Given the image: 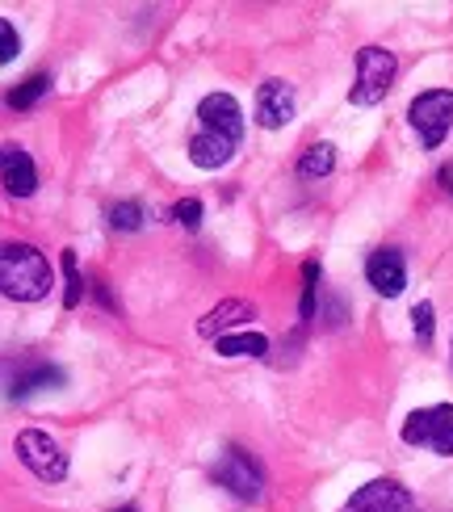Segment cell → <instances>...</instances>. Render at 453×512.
<instances>
[{
	"label": "cell",
	"instance_id": "6da1fadb",
	"mask_svg": "<svg viewBox=\"0 0 453 512\" xmlns=\"http://www.w3.org/2000/svg\"><path fill=\"white\" fill-rule=\"evenodd\" d=\"M51 265L34 244H0V294L13 303H38L51 294Z\"/></svg>",
	"mask_w": 453,
	"mask_h": 512
},
{
	"label": "cell",
	"instance_id": "7a4b0ae2",
	"mask_svg": "<svg viewBox=\"0 0 453 512\" xmlns=\"http://www.w3.org/2000/svg\"><path fill=\"white\" fill-rule=\"evenodd\" d=\"M395 84V55L382 51V47H365L357 51V84L349 101L353 105H378Z\"/></svg>",
	"mask_w": 453,
	"mask_h": 512
},
{
	"label": "cell",
	"instance_id": "3957f363",
	"mask_svg": "<svg viewBox=\"0 0 453 512\" xmlns=\"http://www.w3.org/2000/svg\"><path fill=\"white\" fill-rule=\"evenodd\" d=\"M214 483L227 487L231 496H240V500H261L265 492V471L256 466V458L248 450H240V445H231V450H223V458L214 462Z\"/></svg>",
	"mask_w": 453,
	"mask_h": 512
},
{
	"label": "cell",
	"instance_id": "277c9868",
	"mask_svg": "<svg viewBox=\"0 0 453 512\" xmlns=\"http://www.w3.org/2000/svg\"><path fill=\"white\" fill-rule=\"evenodd\" d=\"M407 445H428L433 454L449 458L453 454V403H437V408H420L403 424Z\"/></svg>",
	"mask_w": 453,
	"mask_h": 512
},
{
	"label": "cell",
	"instance_id": "5b68a950",
	"mask_svg": "<svg viewBox=\"0 0 453 512\" xmlns=\"http://www.w3.org/2000/svg\"><path fill=\"white\" fill-rule=\"evenodd\" d=\"M17 458L26 462L42 483H63V479H68V454L59 450L55 437L38 433V429L17 433Z\"/></svg>",
	"mask_w": 453,
	"mask_h": 512
},
{
	"label": "cell",
	"instance_id": "8992f818",
	"mask_svg": "<svg viewBox=\"0 0 453 512\" xmlns=\"http://www.w3.org/2000/svg\"><path fill=\"white\" fill-rule=\"evenodd\" d=\"M412 126L420 131L424 147H441L449 126H453V93L449 89H428L412 101V110H407Z\"/></svg>",
	"mask_w": 453,
	"mask_h": 512
},
{
	"label": "cell",
	"instance_id": "52a82bcc",
	"mask_svg": "<svg viewBox=\"0 0 453 512\" xmlns=\"http://www.w3.org/2000/svg\"><path fill=\"white\" fill-rule=\"evenodd\" d=\"M344 512H416V500L403 483L374 479V483L357 487V492L349 496V504H344Z\"/></svg>",
	"mask_w": 453,
	"mask_h": 512
},
{
	"label": "cell",
	"instance_id": "ba28073f",
	"mask_svg": "<svg viewBox=\"0 0 453 512\" xmlns=\"http://www.w3.org/2000/svg\"><path fill=\"white\" fill-rule=\"evenodd\" d=\"M198 118H202V131L227 135V139H235V143L244 139V114H240V101H235L231 93H210V97H202Z\"/></svg>",
	"mask_w": 453,
	"mask_h": 512
},
{
	"label": "cell",
	"instance_id": "9c48e42d",
	"mask_svg": "<svg viewBox=\"0 0 453 512\" xmlns=\"http://www.w3.org/2000/svg\"><path fill=\"white\" fill-rule=\"evenodd\" d=\"M290 118H294V89L282 76L265 80L261 93H256V122H261L265 131H282Z\"/></svg>",
	"mask_w": 453,
	"mask_h": 512
},
{
	"label": "cell",
	"instance_id": "30bf717a",
	"mask_svg": "<svg viewBox=\"0 0 453 512\" xmlns=\"http://www.w3.org/2000/svg\"><path fill=\"white\" fill-rule=\"evenodd\" d=\"M365 277H370V286H374L382 298L403 294V286H407L403 252H399V248H378V252H370V261H365Z\"/></svg>",
	"mask_w": 453,
	"mask_h": 512
},
{
	"label": "cell",
	"instance_id": "8fae6325",
	"mask_svg": "<svg viewBox=\"0 0 453 512\" xmlns=\"http://www.w3.org/2000/svg\"><path fill=\"white\" fill-rule=\"evenodd\" d=\"M0 181L13 198H30L38 189V168L21 147H0Z\"/></svg>",
	"mask_w": 453,
	"mask_h": 512
},
{
	"label": "cell",
	"instance_id": "7c38bea8",
	"mask_svg": "<svg viewBox=\"0 0 453 512\" xmlns=\"http://www.w3.org/2000/svg\"><path fill=\"white\" fill-rule=\"evenodd\" d=\"M63 374L59 366H51V361H26V366H17L13 378H9V395L13 399H30L38 391H51V387H63Z\"/></svg>",
	"mask_w": 453,
	"mask_h": 512
},
{
	"label": "cell",
	"instance_id": "4fadbf2b",
	"mask_svg": "<svg viewBox=\"0 0 453 512\" xmlns=\"http://www.w3.org/2000/svg\"><path fill=\"white\" fill-rule=\"evenodd\" d=\"M235 139H227V135H214V131H198L189 139V160L198 164V168H206V173H214V168H223L231 156H235Z\"/></svg>",
	"mask_w": 453,
	"mask_h": 512
},
{
	"label": "cell",
	"instance_id": "5bb4252c",
	"mask_svg": "<svg viewBox=\"0 0 453 512\" xmlns=\"http://www.w3.org/2000/svg\"><path fill=\"white\" fill-rule=\"evenodd\" d=\"M256 311H252V303H244V298H227V303H219L214 307L202 324H198V332L206 336V340H219V336H227V328H240V324H248Z\"/></svg>",
	"mask_w": 453,
	"mask_h": 512
},
{
	"label": "cell",
	"instance_id": "9a60e30c",
	"mask_svg": "<svg viewBox=\"0 0 453 512\" xmlns=\"http://www.w3.org/2000/svg\"><path fill=\"white\" fill-rule=\"evenodd\" d=\"M214 349L223 357H265L269 353V340L261 332H227L214 340Z\"/></svg>",
	"mask_w": 453,
	"mask_h": 512
},
{
	"label": "cell",
	"instance_id": "2e32d148",
	"mask_svg": "<svg viewBox=\"0 0 453 512\" xmlns=\"http://www.w3.org/2000/svg\"><path fill=\"white\" fill-rule=\"evenodd\" d=\"M47 93H51V76H47V72H38V76H30V80H21L5 101H9V110H30V105H38Z\"/></svg>",
	"mask_w": 453,
	"mask_h": 512
},
{
	"label": "cell",
	"instance_id": "e0dca14e",
	"mask_svg": "<svg viewBox=\"0 0 453 512\" xmlns=\"http://www.w3.org/2000/svg\"><path fill=\"white\" fill-rule=\"evenodd\" d=\"M332 168H336V147L332 143H315V147H307V156L298 160L302 177H328Z\"/></svg>",
	"mask_w": 453,
	"mask_h": 512
},
{
	"label": "cell",
	"instance_id": "ac0fdd59",
	"mask_svg": "<svg viewBox=\"0 0 453 512\" xmlns=\"http://www.w3.org/2000/svg\"><path fill=\"white\" fill-rule=\"evenodd\" d=\"M110 227L114 231H139L143 227V206L139 202H114L110 206Z\"/></svg>",
	"mask_w": 453,
	"mask_h": 512
},
{
	"label": "cell",
	"instance_id": "d6986e66",
	"mask_svg": "<svg viewBox=\"0 0 453 512\" xmlns=\"http://www.w3.org/2000/svg\"><path fill=\"white\" fill-rule=\"evenodd\" d=\"M315 286H319V265L307 261V265H302V307H298L302 319L315 315Z\"/></svg>",
	"mask_w": 453,
	"mask_h": 512
},
{
	"label": "cell",
	"instance_id": "ffe728a7",
	"mask_svg": "<svg viewBox=\"0 0 453 512\" xmlns=\"http://www.w3.org/2000/svg\"><path fill=\"white\" fill-rule=\"evenodd\" d=\"M202 215H206V210H202L198 198H181L177 206H172V219H177L185 231H198L202 227Z\"/></svg>",
	"mask_w": 453,
	"mask_h": 512
},
{
	"label": "cell",
	"instance_id": "44dd1931",
	"mask_svg": "<svg viewBox=\"0 0 453 512\" xmlns=\"http://www.w3.org/2000/svg\"><path fill=\"white\" fill-rule=\"evenodd\" d=\"M63 282H68V290H63V303L76 307L80 303V273H76V252H63Z\"/></svg>",
	"mask_w": 453,
	"mask_h": 512
},
{
	"label": "cell",
	"instance_id": "7402d4cb",
	"mask_svg": "<svg viewBox=\"0 0 453 512\" xmlns=\"http://www.w3.org/2000/svg\"><path fill=\"white\" fill-rule=\"evenodd\" d=\"M17 51H21V38L13 30V21L0 17V68H5L9 59H17Z\"/></svg>",
	"mask_w": 453,
	"mask_h": 512
},
{
	"label": "cell",
	"instance_id": "603a6c76",
	"mask_svg": "<svg viewBox=\"0 0 453 512\" xmlns=\"http://www.w3.org/2000/svg\"><path fill=\"white\" fill-rule=\"evenodd\" d=\"M412 324H416V340H420V345H428V340H433V307H428V303H416Z\"/></svg>",
	"mask_w": 453,
	"mask_h": 512
},
{
	"label": "cell",
	"instance_id": "cb8c5ba5",
	"mask_svg": "<svg viewBox=\"0 0 453 512\" xmlns=\"http://www.w3.org/2000/svg\"><path fill=\"white\" fill-rule=\"evenodd\" d=\"M118 512H139V508H118Z\"/></svg>",
	"mask_w": 453,
	"mask_h": 512
}]
</instances>
